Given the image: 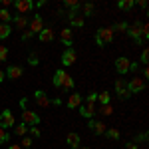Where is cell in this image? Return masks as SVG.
<instances>
[{"label":"cell","mask_w":149,"mask_h":149,"mask_svg":"<svg viewBox=\"0 0 149 149\" xmlns=\"http://www.w3.org/2000/svg\"><path fill=\"white\" fill-rule=\"evenodd\" d=\"M113 40V30L111 28H100L97 32H95V44L97 46H105V44H109Z\"/></svg>","instance_id":"6da1fadb"},{"label":"cell","mask_w":149,"mask_h":149,"mask_svg":"<svg viewBox=\"0 0 149 149\" xmlns=\"http://www.w3.org/2000/svg\"><path fill=\"white\" fill-rule=\"evenodd\" d=\"M147 88V81L143 80V78H131V80L127 81V90H129V93L133 95V93H139V92H143Z\"/></svg>","instance_id":"7a4b0ae2"},{"label":"cell","mask_w":149,"mask_h":149,"mask_svg":"<svg viewBox=\"0 0 149 149\" xmlns=\"http://www.w3.org/2000/svg\"><path fill=\"white\" fill-rule=\"evenodd\" d=\"M127 34L131 36L137 44H141V42H143V24H139V22L131 24V26L127 28Z\"/></svg>","instance_id":"3957f363"},{"label":"cell","mask_w":149,"mask_h":149,"mask_svg":"<svg viewBox=\"0 0 149 149\" xmlns=\"http://www.w3.org/2000/svg\"><path fill=\"white\" fill-rule=\"evenodd\" d=\"M22 123H24V125H32V127L40 125V115L34 113V111L24 109V111H22Z\"/></svg>","instance_id":"277c9868"},{"label":"cell","mask_w":149,"mask_h":149,"mask_svg":"<svg viewBox=\"0 0 149 149\" xmlns=\"http://www.w3.org/2000/svg\"><path fill=\"white\" fill-rule=\"evenodd\" d=\"M115 92H117V95H119L121 100L131 97V93H129V90H127V80H117L115 81Z\"/></svg>","instance_id":"5b68a950"},{"label":"cell","mask_w":149,"mask_h":149,"mask_svg":"<svg viewBox=\"0 0 149 149\" xmlns=\"http://www.w3.org/2000/svg\"><path fill=\"white\" fill-rule=\"evenodd\" d=\"M0 127H14V115L10 113V109H4L0 113Z\"/></svg>","instance_id":"8992f818"},{"label":"cell","mask_w":149,"mask_h":149,"mask_svg":"<svg viewBox=\"0 0 149 149\" xmlns=\"http://www.w3.org/2000/svg\"><path fill=\"white\" fill-rule=\"evenodd\" d=\"M74 62H76V52H74V48H66L64 54H62V64H64V66H74Z\"/></svg>","instance_id":"52a82bcc"},{"label":"cell","mask_w":149,"mask_h":149,"mask_svg":"<svg viewBox=\"0 0 149 149\" xmlns=\"http://www.w3.org/2000/svg\"><path fill=\"white\" fill-rule=\"evenodd\" d=\"M129 64H131V62H129L127 58L121 56V58H117V60H115V70L123 76V74H127V72H129Z\"/></svg>","instance_id":"ba28073f"},{"label":"cell","mask_w":149,"mask_h":149,"mask_svg":"<svg viewBox=\"0 0 149 149\" xmlns=\"http://www.w3.org/2000/svg\"><path fill=\"white\" fill-rule=\"evenodd\" d=\"M60 40H62V44H64V46L70 48L72 44H74V32H72L70 28H64V30L60 32Z\"/></svg>","instance_id":"9c48e42d"},{"label":"cell","mask_w":149,"mask_h":149,"mask_svg":"<svg viewBox=\"0 0 149 149\" xmlns=\"http://www.w3.org/2000/svg\"><path fill=\"white\" fill-rule=\"evenodd\" d=\"M34 100H36V103H38V105H42V107L52 105V100H50V97H48V95L42 92V90H38V92L34 93Z\"/></svg>","instance_id":"30bf717a"},{"label":"cell","mask_w":149,"mask_h":149,"mask_svg":"<svg viewBox=\"0 0 149 149\" xmlns=\"http://www.w3.org/2000/svg\"><path fill=\"white\" fill-rule=\"evenodd\" d=\"M42 28H44L42 16H40V14H36L34 18L30 20V32H32V34H34V32H38V34H40V32H42Z\"/></svg>","instance_id":"8fae6325"},{"label":"cell","mask_w":149,"mask_h":149,"mask_svg":"<svg viewBox=\"0 0 149 149\" xmlns=\"http://www.w3.org/2000/svg\"><path fill=\"white\" fill-rule=\"evenodd\" d=\"M22 72H24V70L20 68V66H10L4 74H6V78H8V80H18V78L22 76Z\"/></svg>","instance_id":"7c38bea8"},{"label":"cell","mask_w":149,"mask_h":149,"mask_svg":"<svg viewBox=\"0 0 149 149\" xmlns=\"http://www.w3.org/2000/svg\"><path fill=\"white\" fill-rule=\"evenodd\" d=\"M80 113L84 115V117H88V119H92L93 113H95V107H93V103H86V105H80Z\"/></svg>","instance_id":"4fadbf2b"},{"label":"cell","mask_w":149,"mask_h":149,"mask_svg":"<svg viewBox=\"0 0 149 149\" xmlns=\"http://www.w3.org/2000/svg\"><path fill=\"white\" fill-rule=\"evenodd\" d=\"M54 30L52 28H42V32L38 34V38H40V42H52L54 40Z\"/></svg>","instance_id":"5bb4252c"},{"label":"cell","mask_w":149,"mask_h":149,"mask_svg":"<svg viewBox=\"0 0 149 149\" xmlns=\"http://www.w3.org/2000/svg\"><path fill=\"white\" fill-rule=\"evenodd\" d=\"M66 105H68L70 109L80 107V105H81V95H80V93H72V95L68 97V102H66Z\"/></svg>","instance_id":"9a60e30c"},{"label":"cell","mask_w":149,"mask_h":149,"mask_svg":"<svg viewBox=\"0 0 149 149\" xmlns=\"http://www.w3.org/2000/svg\"><path fill=\"white\" fill-rule=\"evenodd\" d=\"M88 127L92 129L93 133H97V135H102V133H105V125H103L102 121H93V119H90V123H88Z\"/></svg>","instance_id":"2e32d148"},{"label":"cell","mask_w":149,"mask_h":149,"mask_svg":"<svg viewBox=\"0 0 149 149\" xmlns=\"http://www.w3.org/2000/svg\"><path fill=\"white\" fill-rule=\"evenodd\" d=\"M16 8H18V12H30L32 10V8H34V4H32V2H30V0H18V2H16Z\"/></svg>","instance_id":"e0dca14e"},{"label":"cell","mask_w":149,"mask_h":149,"mask_svg":"<svg viewBox=\"0 0 149 149\" xmlns=\"http://www.w3.org/2000/svg\"><path fill=\"white\" fill-rule=\"evenodd\" d=\"M66 141H68V145L72 149H80V135L78 133H68Z\"/></svg>","instance_id":"ac0fdd59"},{"label":"cell","mask_w":149,"mask_h":149,"mask_svg":"<svg viewBox=\"0 0 149 149\" xmlns=\"http://www.w3.org/2000/svg\"><path fill=\"white\" fill-rule=\"evenodd\" d=\"M72 88H74V78L66 72V76H64V80H62V90L68 92V90H72Z\"/></svg>","instance_id":"d6986e66"},{"label":"cell","mask_w":149,"mask_h":149,"mask_svg":"<svg viewBox=\"0 0 149 149\" xmlns=\"http://www.w3.org/2000/svg\"><path fill=\"white\" fill-rule=\"evenodd\" d=\"M64 76H66V70H58L56 74H54V86H56V88H62V80H64Z\"/></svg>","instance_id":"ffe728a7"},{"label":"cell","mask_w":149,"mask_h":149,"mask_svg":"<svg viewBox=\"0 0 149 149\" xmlns=\"http://www.w3.org/2000/svg\"><path fill=\"white\" fill-rule=\"evenodd\" d=\"M26 24H28L26 16H14V26H16L18 30H24V28H26Z\"/></svg>","instance_id":"44dd1931"},{"label":"cell","mask_w":149,"mask_h":149,"mask_svg":"<svg viewBox=\"0 0 149 149\" xmlns=\"http://www.w3.org/2000/svg\"><path fill=\"white\" fill-rule=\"evenodd\" d=\"M121 10H131L133 6H135V0H119V4H117Z\"/></svg>","instance_id":"7402d4cb"},{"label":"cell","mask_w":149,"mask_h":149,"mask_svg":"<svg viewBox=\"0 0 149 149\" xmlns=\"http://www.w3.org/2000/svg\"><path fill=\"white\" fill-rule=\"evenodd\" d=\"M10 36V24H0V40Z\"/></svg>","instance_id":"603a6c76"},{"label":"cell","mask_w":149,"mask_h":149,"mask_svg":"<svg viewBox=\"0 0 149 149\" xmlns=\"http://www.w3.org/2000/svg\"><path fill=\"white\" fill-rule=\"evenodd\" d=\"M97 102L102 103V105H107V103H109V92L105 90V92L97 93Z\"/></svg>","instance_id":"cb8c5ba5"},{"label":"cell","mask_w":149,"mask_h":149,"mask_svg":"<svg viewBox=\"0 0 149 149\" xmlns=\"http://www.w3.org/2000/svg\"><path fill=\"white\" fill-rule=\"evenodd\" d=\"M70 22H72V26H76V28H81L86 24V20H84V16H74V18H70Z\"/></svg>","instance_id":"d4e9b609"},{"label":"cell","mask_w":149,"mask_h":149,"mask_svg":"<svg viewBox=\"0 0 149 149\" xmlns=\"http://www.w3.org/2000/svg\"><path fill=\"white\" fill-rule=\"evenodd\" d=\"M10 12L4 10V8H0V20H2V24H10Z\"/></svg>","instance_id":"484cf974"},{"label":"cell","mask_w":149,"mask_h":149,"mask_svg":"<svg viewBox=\"0 0 149 149\" xmlns=\"http://www.w3.org/2000/svg\"><path fill=\"white\" fill-rule=\"evenodd\" d=\"M6 141H10V133H8L4 127H0V145L6 143Z\"/></svg>","instance_id":"4316f807"},{"label":"cell","mask_w":149,"mask_h":149,"mask_svg":"<svg viewBox=\"0 0 149 149\" xmlns=\"http://www.w3.org/2000/svg\"><path fill=\"white\" fill-rule=\"evenodd\" d=\"M97 113H102V115H111V113H113V107H111L109 103H107V105H102Z\"/></svg>","instance_id":"83f0119b"},{"label":"cell","mask_w":149,"mask_h":149,"mask_svg":"<svg viewBox=\"0 0 149 149\" xmlns=\"http://www.w3.org/2000/svg\"><path fill=\"white\" fill-rule=\"evenodd\" d=\"M127 28H129V26H127L125 22H117L111 30H113V32H127Z\"/></svg>","instance_id":"f1b7e54d"},{"label":"cell","mask_w":149,"mask_h":149,"mask_svg":"<svg viewBox=\"0 0 149 149\" xmlns=\"http://www.w3.org/2000/svg\"><path fill=\"white\" fill-rule=\"evenodd\" d=\"M16 129V135H26V131H28V125H24V123H20V125H14Z\"/></svg>","instance_id":"f546056e"},{"label":"cell","mask_w":149,"mask_h":149,"mask_svg":"<svg viewBox=\"0 0 149 149\" xmlns=\"http://www.w3.org/2000/svg\"><path fill=\"white\" fill-rule=\"evenodd\" d=\"M105 135L109 139H119V131L117 129H105Z\"/></svg>","instance_id":"4dcf8cb0"},{"label":"cell","mask_w":149,"mask_h":149,"mask_svg":"<svg viewBox=\"0 0 149 149\" xmlns=\"http://www.w3.org/2000/svg\"><path fill=\"white\" fill-rule=\"evenodd\" d=\"M6 58H8V48L0 44V62H6Z\"/></svg>","instance_id":"1f68e13d"},{"label":"cell","mask_w":149,"mask_h":149,"mask_svg":"<svg viewBox=\"0 0 149 149\" xmlns=\"http://www.w3.org/2000/svg\"><path fill=\"white\" fill-rule=\"evenodd\" d=\"M28 64H30V66H38V64H40V58H38V54H30V58H28Z\"/></svg>","instance_id":"d6a6232c"},{"label":"cell","mask_w":149,"mask_h":149,"mask_svg":"<svg viewBox=\"0 0 149 149\" xmlns=\"http://www.w3.org/2000/svg\"><path fill=\"white\" fill-rule=\"evenodd\" d=\"M81 8H84V14H86V16H92L93 14V4H84Z\"/></svg>","instance_id":"836d02e7"},{"label":"cell","mask_w":149,"mask_h":149,"mask_svg":"<svg viewBox=\"0 0 149 149\" xmlns=\"http://www.w3.org/2000/svg\"><path fill=\"white\" fill-rule=\"evenodd\" d=\"M30 145H32V139H30V137H24L22 143H20V147H22V149H30Z\"/></svg>","instance_id":"e575fe53"},{"label":"cell","mask_w":149,"mask_h":149,"mask_svg":"<svg viewBox=\"0 0 149 149\" xmlns=\"http://www.w3.org/2000/svg\"><path fill=\"white\" fill-rule=\"evenodd\" d=\"M28 131H30L32 137H40V135H42V131H40L38 127H28Z\"/></svg>","instance_id":"d590c367"},{"label":"cell","mask_w":149,"mask_h":149,"mask_svg":"<svg viewBox=\"0 0 149 149\" xmlns=\"http://www.w3.org/2000/svg\"><path fill=\"white\" fill-rule=\"evenodd\" d=\"M88 102H90V103L97 102V92H90V95H88Z\"/></svg>","instance_id":"8d00e7d4"},{"label":"cell","mask_w":149,"mask_h":149,"mask_svg":"<svg viewBox=\"0 0 149 149\" xmlns=\"http://www.w3.org/2000/svg\"><path fill=\"white\" fill-rule=\"evenodd\" d=\"M141 62H143V64H147V62H149V50H143V54H141Z\"/></svg>","instance_id":"74e56055"},{"label":"cell","mask_w":149,"mask_h":149,"mask_svg":"<svg viewBox=\"0 0 149 149\" xmlns=\"http://www.w3.org/2000/svg\"><path fill=\"white\" fill-rule=\"evenodd\" d=\"M32 36H34V34H32L30 30H26V32H24V34H22V40H24V42H26V40H30Z\"/></svg>","instance_id":"f35d334b"},{"label":"cell","mask_w":149,"mask_h":149,"mask_svg":"<svg viewBox=\"0 0 149 149\" xmlns=\"http://www.w3.org/2000/svg\"><path fill=\"white\" fill-rule=\"evenodd\" d=\"M125 149H137V143H127Z\"/></svg>","instance_id":"ab89813d"},{"label":"cell","mask_w":149,"mask_h":149,"mask_svg":"<svg viewBox=\"0 0 149 149\" xmlns=\"http://www.w3.org/2000/svg\"><path fill=\"white\" fill-rule=\"evenodd\" d=\"M147 78H149V68H145L143 70V80H147Z\"/></svg>","instance_id":"60d3db41"},{"label":"cell","mask_w":149,"mask_h":149,"mask_svg":"<svg viewBox=\"0 0 149 149\" xmlns=\"http://www.w3.org/2000/svg\"><path fill=\"white\" fill-rule=\"evenodd\" d=\"M52 103H54V105H60V103H62V100H60V97H56V100H52Z\"/></svg>","instance_id":"b9f144b4"},{"label":"cell","mask_w":149,"mask_h":149,"mask_svg":"<svg viewBox=\"0 0 149 149\" xmlns=\"http://www.w3.org/2000/svg\"><path fill=\"white\" fill-rule=\"evenodd\" d=\"M8 149H22V147H20L18 143H14V145H10V147H8Z\"/></svg>","instance_id":"7bdbcfd3"},{"label":"cell","mask_w":149,"mask_h":149,"mask_svg":"<svg viewBox=\"0 0 149 149\" xmlns=\"http://www.w3.org/2000/svg\"><path fill=\"white\" fill-rule=\"evenodd\" d=\"M4 78H6V74H4V72L0 70V81H4Z\"/></svg>","instance_id":"ee69618b"},{"label":"cell","mask_w":149,"mask_h":149,"mask_svg":"<svg viewBox=\"0 0 149 149\" xmlns=\"http://www.w3.org/2000/svg\"><path fill=\"white\" fill-rule=\"evenodd\" d=\"M81 149H90V147H81Z\"/></svg>","instance_id":"f6af8a7d"}]
</instances>
